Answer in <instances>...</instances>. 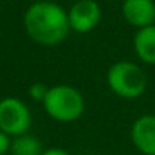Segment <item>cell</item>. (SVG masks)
<instances>
[{"label":"cell","instance_id":"cell-1","mask_svg":"<svg viewBox=\"0 0 155 155\" xmlns=\"http://www.w3.org/2000/svg\"><path fill=\"white\" fill-rule=\"evenodd\" d=\"M23 26L27 36L42 47L62 44L71 32L68 9L53 0L33 2L23 15Z\"/></svg>","mask_w":155,"mask_h":155},{"label":"cell","instance_id":"cell-2","mask_svg":"<svg viewBox=\"0 0 155 155\" xmlns=\"http://www.w3.org/2000/svg\"><path fill=\"white\" fill-rule=\"evenodd\" d=\"M108 89L122 100H137L148 87V75L145 69L133 60L114 62L105 74Z\"/></svg>","mask_w":155,"mask_h":155},{"label":"cell","instance_id":"cell-3","mask_svg":"<svg viewBox=\"0 0 155 155\" xmlns=\"http://www.w3.org/2000/svg\"><path fill=\"white\" fill-rule=\"evenodd\" d=\"M44 111L53 120L60 124H71L80 119L86 110L83 94L71 84L50 86L48 94L42 103Z\"/></svg>","mask_w":155,"mask_h":155},{"label":"cell","instance_id":"cell-4","mask_svg":"<svg viewBox=\"0 0 155 155\" xmlns=\"http://www.w3.org/2000/svg\"><path fill=\"white\" fill-rule=\"evenodd\" d=\"M33 122L29 105L17 97H5L0 100V131L12 139L29 133Z\"/></svg>","mask_w":155,"mask_h":155},{"label":"cell","instance_id":"cell-5","mask_svg":"<svg viewBox=\"0 0 155 155\" xmlns=\"http://www.w3.org/2000/svg\"><path fill=\"white\" fill-rule=\"evenodd\" d=\"M103 18V9L97 0H77L68 9L71 32L89 33L95 30Z\"/></svg>","mask_w":155,"mask_h":155},{"label":"cell","instance_id":"cell-6","mask_svg":"<svg viewBox=\"0 0 155 155\" xmlns=\"http://www.w3.org/2000/svg\"><path fill=\"white\" fill-rule=\"evenodd\" d=\"M134 148L143 155H155V114L139 116L130 130Z\"/></svg>","mask_w":155,"mask_h":155},{"label":"cell","instance_id":"cell-7","mask_svg":"<svg viewBox=\"0 0 155 155\" xmlns=\"http://www.w3.org/2000/svg\"><path fill=\"white\" fill-rule=\"evenodd\" d=\"M124 20L136 30L155 23V0H124L120 6Z\"/></svg>","mask_w":155,"mask_h":155},{"label":"cell","instance_id":"cell-8","mask_svg":"<svg viewBox=\"0 0 155 155\" xmlns=\"http://www.w3.org/2000/svg\"><path fill=\"white\" fill-rule=\"evenodd\" d=\"M133 48L142 63L155 65V24L136 30Z\"/></svg>","mask_w":155,"mask_h":155},{"label":"cell","instance_id":"cell-9","mask_svg":"<svg viewBox=\"0 0 155 155\" xmlns=\"http://www.w3.org/2000/svg\"><path fill=\"white\" fill-rule=\"evenodd\" d=\"M42 143L33 134L26 133L12 139L11 155H42Z\"/></svg>","mask_w":155,"mask_h":155},{"label":"cell","instance_id":"cell-10","mask_svg":"<svg viewBox=\"0 0 155 155\" xmlns=\"http://www.w3.org/2000/svg\"><path fill=\"white\" fill-rule=\"evenodd\" d=\"M48 86L45 84V83H41V81H38V83H33V84H30V87H29V97L33 100V101H36V103H44V100H45V97H47V94H48Z\"/></svg>","mask_w":155,"mask_h":155},{"label":"cell","instance_id":"cell-11","mask_svg":"<svg viewBox=\"0 0 155 155\" xmlns=\"http://www.w3.org/2000/svg\"><path fill=\"white\" fill-rule=\"evenodd\" d=\"M11 145H12V137L0 131V155H6L8 152H11Z\"/></svg>","mask_w":155,"mask_h":155},{"label":"cell","instance_id":"cell-12","mask_svg":"<svg viewBox=\"0 0 155 155\" xmlns=\"http://www.w3.org/2000/svg\"><path fill=\"white\" fill-rule=\"evenodd\" d=\"M42 155H71L66 149L62 148H50V149H44Z\"/></svg>","mask_w":155,"mask_h":155},{"label":"cell","instance_id":"cell-13","mask_svg":"<svg viewBox=\"0 0 155 155\" xmlns=\"http://www.w3.org/2000/svg\"><path fill=\"white\" fill-rule=\"evenodd\" d=\"M154 24H155V23H154Z\"/></svg>","mask_w":155,"mask_h":155}]
</instances>
